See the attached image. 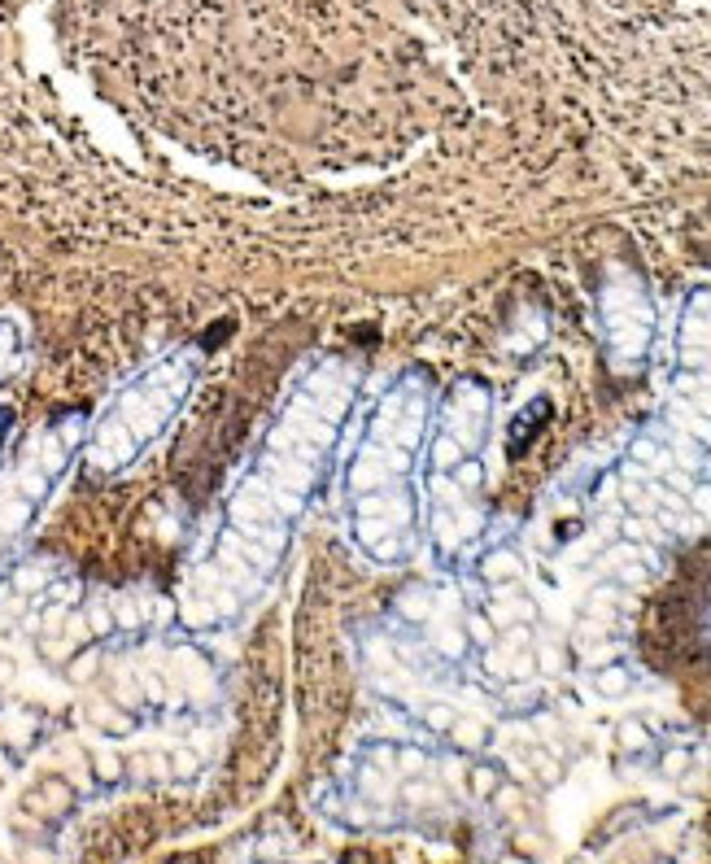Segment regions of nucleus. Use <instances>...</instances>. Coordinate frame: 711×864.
<instances>
[{
	"label": "nucleus",
	"mask_w": 711,
	"mask_h": 864,
	"mask_svg": "<svg viewBox=\"0 0 711 864\" xmlns=\"http://www.w3.org/2000/svg\"><path fill=\"white\" fill-rule=\"evenodd\" d=\"M690 747H672V751H664V760H659V768H664V777H672V782H681L685 773H690Z\"/></svg>",
	"instance_id": "f257e3e1"
},
{
	"label": "nucleus",
	"mask_w": 711,
	"mask_h": 864,
	"mask_svg": "<svg viewBox=\"0 0 711 864\" xmlns=\"http://www.w3.org/2000/svg\"><path fill=\"white\" fill-rule=\"evenodd\" d=\"M498 786H502V782H498V768H493V764H476V768H472V795H476V799H489Z\"/></svg>",
	"instance_id": "f03ea898"
},
{
	"label": "nucleus",
	"mask_w": 711,
	"mask_h": 864,
	"mask_svg": "<svg viewBox=\"0 0 711 864\" xmlns=\"http://www.w3.org/2000/svg\"><path fill=\"white\" fill-rule=\"evenodd\" d=\"M620 742H624V751H646L650 747V734H646L642 720H624V725H620Z\"/></svg>",
	"instance_id": "7ed1b4c3"
},
{
	"label": "nucleus",
	"mask_w": 711,
	"mask_h": 864,
	"mask_svg": "<svg viewBox=\"0 0 711 864\" xmlns=\"http://www.w3.org/2000/svg\"><path fill=\"white\" fill-rule=\"evenodd\" d=\"M598 690L607 694V699H616V694L629 690V672H624V668H607V672H598Z\"/></svg>",
	"instance_id": "20e7f679"
},
{
	"label": "nucleus",
	"mask_w": 711,
	"mask_h": 864,
	"mask_svg": "<svg viewBox=\"0 0 711 864\" xmlns=\"http://www.w3.org/2000/svg\"><path fill=\"white\" fill-rule=\"evenodd\" d=\"M92 768H96V777H101V782H114L118 773H123V764H118V755H110V751H101L92 760Z\"/></svg>",
	"instance_id": "39448f33"
},
{
	"label": "nucleus",
	"mask_w": 711,
	"mask_h": 864,
	"mask_svg": "<svg viewBox=\"0 0 711 864\" xmlns=\"http://www.w3.org/2000/svg\"><path fill=\"white\" fill-rule=\"evenodd\" d=\"M454 738H459L467 751H476L480 742H485V729H480V725H459V729H454Z\"/></svg>",
	"instance_id": "423d86ee"
},
{
	"label": "nucleus",
	"mask_w": 711,
	"mask_h": 864,
	"mask_svg": "<svg viewBox=\"0 0 711 864\" xmlns=\"http://www.w3.org/2000/svg\"><path fill=\"white\" fill-rule=\"evenodd\" d=\"M498 864H533V860L520 856V851H506V856H498Z\"/></svg>",
	"instance_id": "0eeeda50"
}]
</instances>
